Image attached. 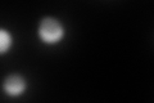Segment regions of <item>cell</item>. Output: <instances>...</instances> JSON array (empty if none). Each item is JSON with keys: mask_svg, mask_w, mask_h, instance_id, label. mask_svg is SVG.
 Returning a JSON list of instances; mask_svg holds the SVG:
<instances>
[{"mask_svg": "<svg viewBox=\"0 0 154 103\" xmlns=\"http://www.w3.org/2000/svg\"><path fill=\"white\" fill-rule=\"evenodd\" d=\"M67 30L62 21L54 17H44L40 19L36 28L37 39L42 45L55 47L64 40Z\"/></svg>", "mask_w": 154, "mask_h": 103, "instance_id": "cell-1", "label": "cell"}, {"mask_svg": "<svg viewBox=\"0 0 154 103\" xmlns=\"http://www.w3.org/2000/svg\"><path fill=\"white\" fill-rule=\"evenodd\" d=\"M27 80L19 73H11L2 82V90L9 98H19L27 92Z\"/></svg>", "mask_w": 154, "mask_h": 103, "instance_id": "cell-2", "label": "cell"}, {"mask_svg": "<svg viewBox=\"0 0 154 103\" xmlns=\"http://www.w3.org/2000/svg\"><path fill=\"white\" fill-rule=\"evenodd\" d=\"M14 47V36L11 30L0 27V57L7 56Z\"/></svg>", "mask_w": 154, "mask_h": 103, "instance_id": "cell-3", "label": "cell"}]
</instances>
